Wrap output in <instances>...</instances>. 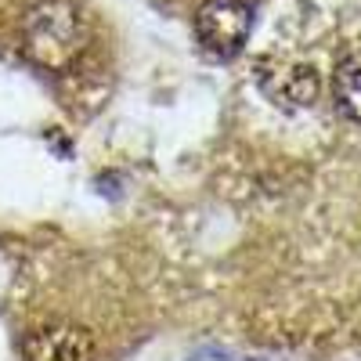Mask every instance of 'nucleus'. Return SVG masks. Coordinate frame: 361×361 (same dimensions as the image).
<instances>
[{"mask_svg":"<svg viewBox=\"0 0 361 361\" xmlns=\"http://www.w3.org/2000/svg\"><path fill=\"white\" fill-rule=\"evenodd\" d=\"M260 87L282 109H307L318 98V76L307 66H286L279 73H260Z\"/></svg>","mask_w":361,"mask_h":361,"instance_id":"nucleus-4","label":"nucleus"},{"mask_svg":"<svg viewBox=\"0 0 361 361\" xmlns=\"http://www.w3.org/2000/svg\"><path fill=\"white\" fill-rule=\"evenodd\" d=\"M253 8L246 0H206L195 15V37L214 58H235L250 40Z\"/></svg>","mask_w":361,"mask_h":361,"instance_id":"nucleus-2","label":"nucleus"},{"mask_svg":"<svg viewBox=\"0 0 361 361\" xmlns=\"http://www.w3.org/2000/svg\"><path fill=\"white\" fill-rule=\"evenodd\" d=\"M152 4H156V8H163V11H170V8H177V4H180V0H152Z\"/></svg>","mask_w":361,"mask_h":361,"instance_id":"nucleus-6","label":"nucleus"},{"mask_svg":"<svg viewBox=\"0 0 361 361\" xmlns=\"http://www.w3.org/2000/svg\"><path fill=\"white\" fill-rule=\"evenodd\" d=\"M333 102L350 123H361V51H350L336 66V73H333Z\"/></svg>","mask_w":361,"mask_h":361,"instance_id":"nucleus-5","label":"nucleus"},{"mask_svg":"<svg viewBox=\"0 0 361 361\" xmlns=\"http://www.w3.org/2000/svg\"><path fill=\"white\" fill-rule=\"evenodd\" d=\"M22 47L29 62L62 73L87 47V25L69 0H37L22 18Z\"/></svg>","mask_w":361,"mask_h":361,"instance_id":"nucleus-1","label":"nucleus"},{"mask_svg":"<svg viewBox=\"0 0 361 361\" xmlns=\"http://www.w3.org/2000/svg\"><path fill=\"white\" fill-rule=\"evenodd\" d=\"M94 340L83 325L73 322H47L22 340V361H90Z\"/></svg>","mask_w":361,"mask_h":361,"instance_id":"nucleus-3","label":"nucleus"}]
</instances>
